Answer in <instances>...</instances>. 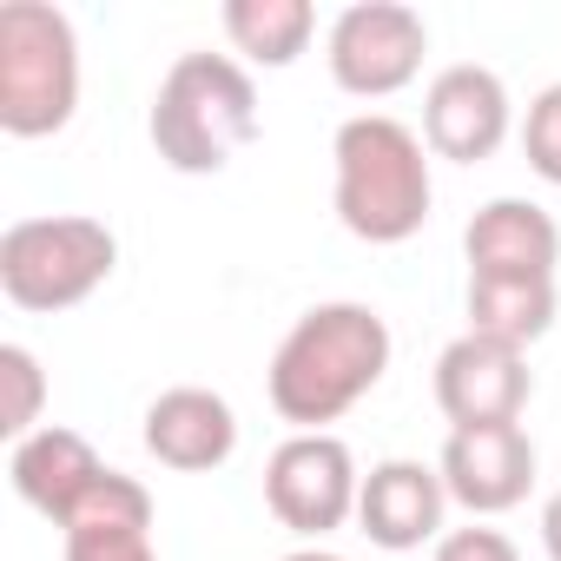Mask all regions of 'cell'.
<instances>
[{"instance_id":"1","label":"cell","mask_w":561,"mask_h":561,"mask_svg":"<svg viewBox=\"0 0 561 561\" xmlns=\"http://www.w3.org/2000/svg\"><path fill=\"white\" fill-rule=\"evenodd\" d=\"M390 370V324L370 305H318L291 324V337L271 357V410L318 436L351 403H364Z\"/></svg>"},{"instance_id":"2","label":"cell","mask_w":561,"mask_h":561,"mask_svg":"<svg viewBox=\"0 0 561 561\" xmlns=\"http://www.w3.org/2000/svg\"><path fill=\"white\" fill-rule=\"evenodd\" d=\"M257 139V87L225 54H179L152 100V146L172 172H225L238 146Z\"/></svg>"},{"instance_id":"3","label":"cell","mask_w":561,"mask_h":561,"mask_svg":"<svg viewBox=\"0 0 561 561\" xmlns=\"http://www.w3.org/2000/svg\"><path fill=\"white\" fill-rule=\"evenodd\" d=\"M337 218L364 244H403L430 218L423 139L383 113L344 119L337 133Z\"/></svg>"},{"instance_id":"4","label":"cell","mask_w":561,"mask_h":561,"mask_svg":"<svg viewBox=\"0 0 561 561\" xmlns=\"http://www.w3.org/2000/svg\"><path fill=\"white\" fill-rule=\"evenodd\" d=\"M80 106V41L73 21L47 0L0 8V133L47 139Z\"/></svg>"},{"instance_id":"5","label":"cell","mask_w":561,"mask_h":561,"mask_svg":"<svg viewBox=\"0 0 561 561\" xmlns=\"http://www.w3.org/2000/svg\"><path fill=\"white\" fill-rule=\"evenodd\" d=\"M113 231L100 218H21L0 231V291L8 305L34 311V318H54V311H73L87 305L106 277H113Z\"/></svg>"},{"instance_id":"6","label":"cell","mask_w":561,"mask_h":561,"mask_svg":"<svg viewBox=\"0 0 561 561\" xmlns=\"http://www.w3.org/2000/svg\"><path fill=\"white\" fill-rule=\"evenodd\" d=\"M430 54V34H423V14L397 8V0H364V8L337 14L331 27V73L344 93L357 100H390L416 80Z\"/></svg>"},{"instance_id":"7","label":"cell","mask_w":561,"mask_h":561,"mask_svg":"<svg viewBox=\"0 0 561 561\" xmlns=\"http://www.w3.org/2000/svg\"><path fill=\"white\" fill-rule=\"evenodd\" d=\"M357 462L337 436H291L264 469V502L291 535H331L357 508Z\"/></svg>"},{"instance_id":"8","label":"cell","mask_w":561,"mask_h":561,"mask_svg":"<svg viewBox=\"0 0 561 561\" xmlns=\"http://www.w3.org/2000/svg\"><path fill=\"white\" fill-rule=\"evenodd\" d=\"M436 403L456 430H489V423H515L528 403V364L522 351L495 344V337H456L436 364Z\"/></svg>"},{"instance_id":"9","label":"cell","mask_w":561,"mask_h":561,"mask_svg":"<svg viewBox=\"0 0 561 561\" xmlns=\"http://www.w3.org/2000/svg\"><path fill=\"white\" fill-rule=\"evenodd\" d=\"M443 489L476 515H502L535 489V443L522 436V423L456 430L443 449Z\"/></svg>"},{"instance_id":"10","label":"cell","mask_w":561,"mask_h":561,"mask_svg":"<svg viewBox=\"0 0 561 561\" xmlns=\"http://www.w3.org/2000/svg\"><path fill=\"white\" fill-rule=\"evenodd\" d=\"M508 133V93L489 67H449L436 73L430 100H423V139L436 159H456V165H476L502 146Z\"/></svg>"},{"instance_id":"11","label":"cell","mask_w":561,"mask_h":561,"mask_svg":"<svg viewBox=\"0 0 561 561\" xmlns=\"http://www.w3.org/2000/svg\"><path fill=\"white\" fill-rule=\"evenodd\" d=\"M146 449L179 469V476H205L218 462H231L238 449V416L218 390H198V383H179L165 390L152 410H146Z\"/></svg>"},{"instance_id":"12","label":"cell","mask_w":561,"mask_h":561,"mask_svg":"<svg viewBox=\"0 0 561 561\" xmlns=\"http://www.w3.org/2000/svg\"><path fill=\"white\" fill-rule=\"evenodd\" d=\"M100 482H106V462H100L93 443L73 436V430H34V436L14 449V489H21V502H27L34 515L60 522V528L80 522V508L93 502Z\"/></svg>"},{"instance_id":"13","label":"cell","mask_w":561,"mask_h":561,"mask_svg":"<svg viewBox=\"0 0 561 561\" xmlns=\"http://www.w3.org/2000/svg\"><path fill=\"white\" fill-rule=\"evenodd\" d=\"M469 251V277H554L561 264V231L541 205L522 198H495L469 218L462 231Z\"/></svg>"},{"instance_id":"14","label":"cell","mask_w":561,"mask_h":561,"mask_svg":"<svg viewBox=\"0 0 561 561\" xmlns=\"http://www.w3.org/2000/svg\"><path fill=\"white\" fill-rule=\"evenodd\" d=\"M443 469H423V462H383L370 469L364 495H357V522L377 548H423L436 528H443Z\"/></svg>"},{"instance_id":"15","label":"cell","mask_w":561,"mask_h":561,"mask_svg":"<svg viewBox=\"0 0 561 561\" xmlns=\"http://www.w3.org/2000/svg\"><path fill=\"white\" fill-rule=\"evenodd\" d=\"M554 324V277H469V337L528 351Z\"/></svg>"},{"instance_id":"16","label":"cell","mask_w":561,"mask_h":561,"mask_svg":"<svg viewBox=\"0 0 561 561\" xmlns=\"http://www.w3.org/2000/svg\"><path fill=\"white\" fill-rule=\"evenodd\" d=\"M318 14L305 8V0H231L225 8V34L244 60L257 67H291L311 41Z\"/></svg>"},{"instance_id":"17","label":"cell","mask_w":561,"mask_h":561,"mask_svg":"<svg viewBox=\"0 0 561 561\" xmlns=\"http://www.w3.org/2000/svg\"><path fill=\"white\" fill-rule=\"evenodd\" d=\"M41 403H47V377H41L34 351H21V344H0V436H8L14 449L34 436V423H41Z\"/></svg>"},{"instance_id":"18","label":"cell","mask_w":561,"mask_h":561,"mask_svg":"<svg viewBox=\"0 0 561 561\" xmlns=\"http://www.w3.org/2000/svg\"><path fill=\"white\" fill-rule=\"evenodd\" d=\"M67 561H152V541L126 522H87L67 535Z\"/></svg>"},{"instance_id":"19","label":"cell","mask_w":561,"mask_h":561,"mask_svg":"<svg viewBox=\"0 0 561 561\" xmlns=\"http://www.w3.org/2000/svg\"><path fill=\"white\" fill-rule=\"evenodd\" d=\"M522 152H528V165H535L548 185H561V87H548V93L528 106Z\"/></svg>"},{"instance_id":"20","label":"cell","mask_w":561,"mask_h":561,"mask_svg":"<svg viewBox=\"0 0 561 561\" xmlns=\"http://www.w3.org/2000/svg\"><path fill=\"white\" fill-rule=\"evenodd\" d=\"M436 561H522V554H515V541L502 528H456L436 548Z\"/></svg>"},{"instance_id":"21","label":"cell","mask_w":561,"mask_h":561,"mask_svg":"<svg viewBox=\"0 0 561 561\" xmlns=\"http://www.w3.org/2000/svg\"><path fill=\"white\" fill-rule=\"evenodd\" d=\"M541 541H548V561H561V495H554L548 515H541Z\"/></svg>"},{"instance_id":"22","label":"cell","mask_w":561,"mask_h":561,"mask_svg":"<svg viewBox=\"0 0 561 561\" xmlns=\"http://www.w3.org/2000/svg\"><path fill=\"white\" fill-rule=\"evenodd\" d=\"M285 561H337V554H318V548H305V554H285Z\"/></svg>"}]
</instances>
